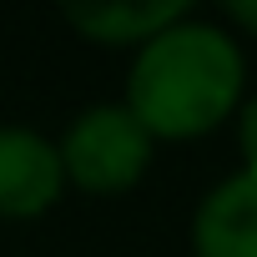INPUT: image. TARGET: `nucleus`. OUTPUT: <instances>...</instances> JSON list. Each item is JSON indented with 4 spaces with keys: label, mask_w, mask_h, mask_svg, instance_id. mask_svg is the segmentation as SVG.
Instances as JSON below:
<instances>
[{
    "label": "nucleus",
    "mask_w": 257,
    "mask_h": 257,
    "mask_svg": "<svg viewBox=\"0 0 257 257\" xmlns=\"http://www.w3.org/2000/svg\"><path fill=\"white\" fill-rule=\"evenodd\" d=\"M247 61L222 26L177 21L157 41H147L132 61L126 106L152 132V142L207 137L237 111Z\"/></svg>",
    "instance_id": "1"
},
{
    "label": "nucleus",
    "mask_w": 257,
    "mask_h": 257,
    "mask_svg": "<svg viewBox=\"0 0 257 257\" xmlns=\"http://www.w3.org/2000/svg\"><path fill=\"white\" fill-rule=\"evenodd\" d=\"M147 162H152V132L132 116L126 101L86 106L61 137L66 182H76L81 192H96V197L137 187Z\"/></svg>",
    "instance_id": "2"
},
{
    "label": "nucleus",
    "mask_w": 257,
    "mask_h": 257,
    "mask_svg": "<svg viewBox=\"0 0 257 257\" xmlns=\"http://www.w3.org/2000/svg\"><path fill=\"white\" fill-rule=\"evenodd\" d=\"M61 147L31 126H0V217H41L61 202Z\"/></svg>",
    "instance_id": "3"
},
{
    "label": "nucleus",
    "mask_w": 257,
    "mask_h": 257,
    "mask_svg": "<svg viewBox=\"0 0 257 257\" xmlns=\"http://www.w3.org/2000/svg\"><path fill=\"white\" fill-rule=\"evenodd\" d=\"M197 257H257V172L217 182L192 217Z\"/></svg>",
    "instance_id": "4"
},
{
    "label": "nucleus",
    "mask_w": 257,
    "mask_h": 257,
    "mask_svg": "<svg viewBox=\"0 0 257 257\" xmlns=\"http://www.w3.org/2000/svg\"><path fill=\"white\" fill-rule=\"evenodd\" d=\"M86 41L101 46H147L167 26L187 21L182 0H101V6H66L61 11Z\"/></svg>",
    "instance_id": "5"
},
{
    "label": "nucleus",
    "mask_w": 257,
    "mask_h": 257,
    "mask_svg": "<svg viewBox=\"0 0 257 257\" xmlns=\"http://www.w3.org/2000/svg\"><path fill=\"white\" fill-rule=\"evenodd\" d=\"M237 147L247 157V172H257V96H247L237 111Z\"/></svg>",
    "instance_id": "6"
},
{
    "label": "nucleus",
    "mask_w": 257,
    "mask_h": 257,
    "mask_svg": "<svg viewBox=\"0 0 257 257\" xmlns=\"http://www.w3.org/2000/svg\"><path fill=\"white\" fill-rule=\"evenodd\" d=\"M227 16H232V26L257 36V0H227Z\"/></svg>",
    "instance_id": "7"
}]
</instances>
